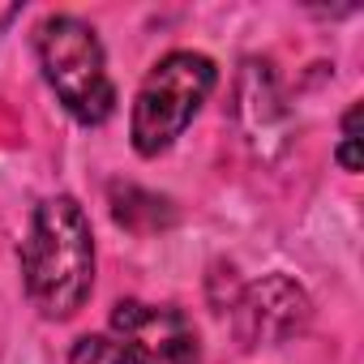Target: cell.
<instances>
[{
    "label": "cell",
    "mask_w": 364,
    "mask_h": 364,
    "mask_svg": "<svg viewBox=\"0 0 364 364\" xmlns=\"http://www.w3.org/2000/svg\"><path fill=\"white\" fill-rule=\"evenodd\" d=\"M35 60L43 69V82L77 124L95 129L112 120L116 82L107 73V52L90 22L73 14H48L35 26Z\"/></svg>",
    "instance_id": "7a4b0ae2"
},
{
    "label": "cell",
    "mask_w": 364,
    "mask_h": 364,
    "mask_svg": "<svg viewBox=\"0 0 364 364\" xmlns=\"http://www.w3.org/2000/svg\"><path fill=\"white\" fill-rule=\"evenodd\" d=\"M215 82H219V69L202 52L180 48V52H167L163 60H154V69L141 77V86L133 95V112H129L133 150L141 159L167 154L185 137V129L193 124L202 103L210 99Z\"/></svg>",
    "instance_id": "3957f363"
},
{
    "label": "cell",
    "mask_w": 364,
    "mask_h": 364,
    "mask_svg": "<svg viewBox=\"0 0 364 364\" xmlns=\"http://www.w3.org/2000/svg\"><path fill=\"white\" fill-rule=\"evenodd\" d=\"M112 215L120 228L137 232V215H150V228H167L171 223V206L137 185H112Z\"/></svg>",
    "instance_id": "8992f818"
},
{
    "label": "cell",
    "mask_w": 364,
    "mask_h": 364,
    "mask_svg": "<svg viewBox=\"0 0 364 364\" xmlns=\"http://www.w3.org/2000/svg\"><path fill=\"white\" fill-rule=\"evenodd\" d=\"M232 313H236V334L249 347H279L309 326L313 300L296 279L266 274L232 300Z\"/></svg>",
    "instance_id": "5b68a950"
},
{
    "label": "cell",
    "mask_w": 364,
    "mask_h": 364,
    "mask_svg": "<svg viewBox=\"0 0 364 364\" xmlns=\"http://www.w3.org/2000/svg\"><path fill=\"white\" fill-rule=\"evenodd\" d=\"M22 283L48 321H69L95 291V232L77 198L60 193L35 206L22 240Z\"/></svg>",
    "instance_id": "6da1fadb"
},
{
    "label": "cell",
    "mask_w": 364,
    "mask_h": 364,
    "mask_svg": "<svg viewBox=\"0 0 364 364\" xmlns=\"http://www.w3.org/2000/svg\"><path fill=\"white\" fill-rule=\"evenodd\" d=\"M69 364H137V355L112 334H82L69 351Z\"/></svg>",
    "instance_id": "52a82bcc"
},
{
    "label": "cell",
    "mask_w": 364,
    "mask_h": 364,
    "mask_svg": "<svg viewBox=\"0 0 364 364\" xmlns=\"http://www.w3.org/2000/svg\"><path fill=\"white\" fill-rule=\"evenodd\" d=\"M360 103H351L347 107V116H343V137H338V146H334V163L343 167V171H360Z\"/></svg>",
    "instance_id": "ba28073f"
},
{
    "label": "cell",
    "mask_w": 364,
    "mask_h": 364,
    "mask_svg": "<svg viewBox=\"0 0 364 364\" xmlns=\"http://www.w3.org/2000/svg\"><path fill=\"white\" fill-rule=\"evenodd\" d=\"M22 18V5H0V31H5V26H14Z\"/></svg>",
    "instance_id": "9c48e42d"
},
{
    "label": "cell",
    "mask_w": 364,
    "mask_h": 364,
    "mask_svg": "<svg viewBox=\"0 0 364 364\" xmlns=\"http://www.w3.org/2000/svg\"><path fill=\"white\" fill-rule=\"evenodd\" d=\"M112 338H120L137 364H202V338L193 321L171 304L120 300L112 309Z\"/></svg>",
    "instance_id": "277c9868"
}]
</instances>
